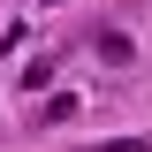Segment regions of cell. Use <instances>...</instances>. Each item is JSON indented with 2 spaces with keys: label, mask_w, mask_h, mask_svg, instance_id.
Wrapping results in <instances>:
<instances>
[{
  "label": "cell",
  "mask_w": 152,
  "mask_h": 152,
  "mask_svg": "<svg viewBox=\"0 0 152 152\" xmlns=\"http://www.w3.org/2000/svg\"><path fill=\"white\" fill-rule=\"evenodd\" d=\"M107 152H152V145H145V137H114Z\"/></svg>",
  "instance_id": "obj_1"
}]
</instances>
